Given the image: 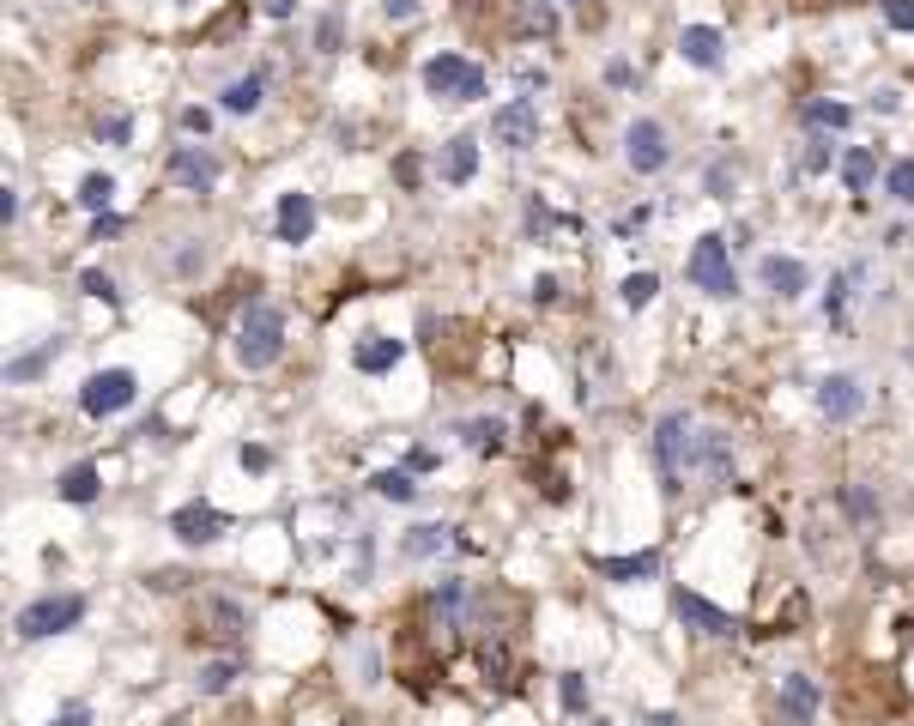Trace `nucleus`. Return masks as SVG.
I'll use <instances>...</instances> for the list:
<instances>
[{
  "mask_svg": "<svg viewBox=\"0 0 914 726\" xmlns=\"http://www.w3.org/2000/svg\"><path fill=\"white\" fill-rule=\"evenodd\" d=\"M715 443L703 436V424L690 418V412H666L661 424H654V466H661V485L666 490H685L690 466H709Z\"/></svg>",
  "mask_w": 914,
  "mask_h": 726,
  "instance_id": "1",
  "label": "nucleus"
},
{
  "mask_svg": "<svg viewBox=\"0 0 914 726\" xmlns=\"http://www.w3.org/2000/svg\"><path fill=\"white\" fill-rule=\"evenodd\" d=\"M285 352V315H279L267 297H255L249 309H242L237 321V340H230V357L242 363V370H273V357Z\"/></svg>",
  "mask_w": 914,
  "mask_h": 726,
  "instance_id": "2",
  "label": "nucleus"
},
{
  "mask_svg": "<svg viewBox=\"0 0 914 726\" xmlns=\"http://www.w3.org/2000/svg\"><path fill=\"white\" fill-rule=\"evenodd\" d=\"M80 618H85V593H43V600H31L12 618V630H19L24 642H49V635L80 630Z\"/></svg>",
  "mask_w": 914,
  "mask_h": 726,
  "instance_id": "3",
  "label": "nucleus"
},
{
  "mask_svg": "<svg viewBox=\"0 0 914 726\" xmlns=\"http://www.w3.org/2000/svg\"><path fill=\"white\" fill-rule=\"evenodd\" d=\"M685 272H690V284L697 291H709L715 303H727V297H739V272H733V249H727V237H697L690 242V261H685Z\"/></svg>",
  "mask_w": 914,
  "mask_h": 726,
  "instance_id": "4",
  "label": "nucleus"
},
{
  "mask_svg": "<svg viewBox=\"0 0 914 726\" xmlns=\"http://www.w3.org/2000/svg\"><path fill=\"white\" fill-rule=\"evenodd\" d=\"M424 91L443 103H479L485 97V68H472L467 55H430L424 61Z\"/></svg>",
  "mask_w": 914,
  "mask_h": 726,
  "instance_id": "5",
  "label": "nucleus"
},
{
  "mask_svg": "<svg viewBox=\"0 0 914 726\" xmlns=\"http://www.w3.org/2000/svg\"><path fill=\"white\" fill-rule=\"evenodd\" d=\"M624 164L636 176H661L666 164H673V134H666L654 115H636V122L624 127Z\"/></svg>",
  "mask_w": 914,
  "mask_h": 726,
  "instance_id": "6",
  "label": "nucleus"
},
{
  "mask_svg": "<svg viewBox=\"0 0 914 726\" xmlns=\"http://www.w3.org/2000/svg\"><path fill=\"white\" fill-rule=\"evenodd\" d=\"M139 394V375L134 370H97L92 382L80 387V412L85 418H115V412H127Z\"/></svg>",
  "mask_w": 914,
  "mask_h": 726,
  "instance_id": "7",
  "label": "nucleus"
},
{
  "mask_svg": "<svg viewBox=\"0 0 914 726\" xmlns=\"http://www.w3.org/2000/svg\"><path fill=\"white\" fill-rule=\"evenodd\" d=\"M812 400H818V412H823V418H830V424H854L860 412L872 406L866 382H860V375H848V370L823 375V382L812 387Z\"/></svg>",
  "mask_w": 914,
  "mask_h": 726,
  "instance_id": "8",
  "label": "nucleus"
},
{
  "mask_svg": "<svg viewBox=\"0 0 914 726\" xmlns=\"http://www.w3.org/2000/svg\"><path fill=\"white\" fill-rule=\"evenodd\" d=\"M218 176H225V164H218L212 146H176V152H170V182H176V188L206 194Z\"/></svg>",
  "mask_w": 914,
  "mask_h": 726,
  "instance_id": "9",
  "label": "nucleus"
},
{
  "mask_svg": "<svg viewBox=\"0 0 914 726\" xmlns=\"http://www.w3.org/2000/svg\"><path fill=\"white\" fill-rule=\"evenodd\" d=\"M170 533L200 551V544H212L218 533H230V515H225V509H212V502H183V509L170 515Z\"/></svg>",
  "mask_w": 914,
  "mask_h": 726,
  "instance_id": "10",
  "label": "nucleus"
},
{
  "mask_svg": "<svg viewBox=\"0 0 914 726\" xmlns=\"http://www.w3.org/2000/svg\"><path fill=\"white\" fill-rule=\"evenodd\" d=\"M491 134L503 139L509 152H533V146H539V110H533L527 97L503 103V110L491 115Z\"/></svg>",
  "mask_w": 914,
  "mask_h": 726,
  "instance_id": "11",
  "label": "nucleus"
},
{
  "mask_svg": "<svg viewBox=\"0 0 914 726\" xmlns=\"http://www.w3.org/2000/svg\"><path fill=\"white\" fill-rule=\"evenodd\" d=\"M673 618H678L685 630H697V635H733V618L720 612L715 600L690 593V588H673Z\"/></svg>",
  "mask_w": 914,
  "mask_h": 726,
  "instance_id": "12",
  "label": "nucleus"
},
{
  "mask_svg": "<svg viewBox=\"0 0 914 726\" xmlns=\"http://www.w3.org/2000/svg\"><path fill=\"white\" fill-rule=\"evenodd\" d=\"M273 237L279 242H309L315 237V194H303V188H291V194H279V218H273Z\"/></svg>",
  "mask_w": 914,
  "mask_h": 726,
  "instance_id": "13",
  "label": "nucleus"
},
{
  "mask_svg": "<svg viewBox=\"0 0 914 726\" xmlns=\"http://www.w3.org/2000/svg\"><path fill=\"white\" fill-rule=\"evenodd\" d=\"M757 279H764L776 297H806L812 291V272H806V261H793V255H764V261H757Z\"/></svg>",
  "mask_w": 914,
  "mask_h": 726,
  "instance_id": "14",
  "label": "nucleus"
},
{
  "mask_svg": "<svg viewBox=\"0 0 914 726\" xmlns=\"http://www.w3.org/2000/svg\"><path fill=\"white\" fill-rule=\"evenodd\" d=\"M818 708H823L818 678H806V672H788V678H781V720H788V726H806Z\"/></svg>",
  "mask_w": 914,
  "mask_h": 726,
  "instance_id": "15",
  "label": "nucleus"
},
{
  "mask_svg": "<svg viewBox=\"0 0 914 726\" xmlns=\"http://www.w3.org/2000/svg\"><path fill=\"white\" fill-rule=\"evenodd\" d=\"M678 55H685L690 68H720V55H727V37H720L715 24H685V37H678Z\"/></svg>",
  "mask_w": 914,
  "mask_h": 726,
  "instance_id": "16",
  "label": "nucleus"
},
{
  "mask_svg": "<svg viewBox=\"0 0 914 726\" xmlns=\"http://www.w3.org/2000/svg\"><path fill=\"white\" fill-rule=\"evenodd\" d=\"M472 176H479V139H472V134H455V139L443 146V182H448V188H467Z\"/></svg>",
  "mask_w": 914,
  "mask_h": 726,
  "instance_id": "17",
  "label": "nucleus"
},
{
  "mask_svg": "<svg viewBox=\"0 0 914 726\" xmlns=\"http://www.w3.org/2000/svg\"><path fill=\"white\" fill-rule=\"evenodd\" d=\"M401 357H406V345H401V340H382V333H370V340L352 345V363H357L364 375H388Z\"/></svg>",
  "mask_w": 914,
  "mask_h": 726,
  "instance_id": "18",
  "label": "nucleus"
},
{
  "mask_svg": "<svg viewBox=\"0 0 914 726\" xmlns=\"http://www.w3.org/2000/svg\"><path fill=\"white\" fill-rule=\"evenodd\" d=\"M97 490H103V478H97L92 460L67 466V473L55 478V497H61V502H80V509H85V502H97Z\"/></svg>",
  "mask_w": 914,
  "mask_h": 726,
  "instance_id": "19",
  "label": "nucleus"
},
{
  "mask_svg": "<svg viewBox=\"0 0 914 726\" xmlns=\"http://www.w3.org/2000/svg\"><path fill=\"white\" fill-rule=\"evenodd\" d=\"M600 575L606 581H648V575H661V551H636V557H600Z\"/></svg>",
  "mask_w": 914,
  "mask_h": 726,
  "instance_id": "20",
  "label": "nucleus"
},
{
  "mask_svg": "<svg viewBox=\"0 0 914 726\" xmlns=\"http://www.w3.org/2000/svg\"><path fill=\"white\" fill-rule=\"evenodd\" d=\"M872 182H879V152H872V146H848L842 152V188L848 194H866Z\"/></svg>",
  "mask_w": 914,
  "mask_h": 726,
  "instance_id": "21",
  "label": "nucleus"
},
{
  "mask_svg": "<svg viewBox=\"0 0 914 726\" xmlns=\"http://www.w3.org/2000/svg\"><path fill=\"white\" fill-rule=\"evenodd\" d=\"M800 122L818 127V134H842V127H854V110H848V103H835V97H812L800 110Z\"/></svg>",
  "mask_w": 914,
  "mask_h": 726,
  "instance_id": "22",
  "label": "nucleus"
},
{
  "mask_svg": "<svg viewBox=\"0 0 914 726\" xmlns=\"http://www.w3.org/2000/svg\"><path fill=\"white\" fill-rule=\"evenodd\" d=\"M261 91H267V73H249V80H237V85H225V115H255L261 110Z\"/></svg>",
  "mask_w": 914,
  "mask_h": 726,
  "instance_id": "23",
  "label": "nucleus"
},
{
  "mask_svg": "<svg viewBox=\"0 0 914 726\" xmlns=\"http://www.w3.org/2000/svg\"><path fill=\"white\" fill-rule=\"evenodd\" d=\"M443 544H448V527H443V521H418V527L406 533V557L418 563V557H436Z\"/></svg>",
  "mask_w": 914,
  "mask_h": 726,
  "instance_id": "24",
  "label": "nucleus"
},
{
  "mask_svg": "<svg viewBox=\"0 0 914 726\" xmlns=\"http://www.w3.org/2000/svg\"><path fill=\"white\" fill-rule=\"evenodd\" d=\"M455 436H460V443H472V448H485V454H497V448H503V424H497V418L455 424Z\"/></svg>",
  "mask_w": 914,
  "mask_h": 726,
  "instance_id": "25",
  "label": "nucleus"
},
{
  "mask_svg": "<svg viewBox=\"0 0 914 726\" xmlns=\"http://www.w3.org/2000/svg\"><path fill=\"white\" fill-rule=\"evenodd\" d=\"M370 490L388 502H418V485H412V473H370Z\"/></svg>",
  "mask_w": 914,
  "mask_h": 726,
  "instance_id": "26",
  "label": "nucleus"
},
{
  "mask_svg": "<svg viewBox=\"0 0 914 726\" xmlns=\"http://www.w3.org/2000/svg\"><path fill=\"white\" fill-rule=\"evenodd\" d=\"M654 291H661V279H654V272H630V279L617 284L624 309H648V303H654Z\"/></svg>",
  "mask_w": 914,
  "mask_h": 726,
  "instance_id": "27",
  "label": "nucleus"
},
{
  "mask_svg": "<svg viewBox=\"0 0 914 726\" xmlns=\"http://www.w3.org/2000/svg\"><path fill=\"white\" fill-rule=\"evenodd\" d=\"M884 188H891L896 206H914V158H896L891 170H884Z\"/></svg>",
  "mask_w": 914,
  "mask_h": 726,
  "instance_id": "28",
  "label": "nucleus"
},
{
  "mask_svg": "<svg viewBox=\"0 0 914 726\" xmlns=\"http://www.w3.org/2000/svg\"><path fill=\"white\" fill-rule=\"evenodd\" d=\"M110 194H115V182L103 176V170H92V176L80 182V206H85V212H110Z\"/></svg>",
  "mask_w": 914,
  "mask_h": 726,
  "instance_id": "29",
  "label": "nucleus"
},
{
  "mask_svg": "<svg viewBox=\"0 0 914 726\" xmlns=\"http://www.w3.org/2000/svg\"><path fill=\"white\" fill-rule=\"evenodd\" d=\"M558 703H563V715H588V678L582 672H563L558 678Z\"/></svg>",
  "mask_w": 914,
  "mask_h": 726,
  "instance_id": "30",
  "label": "nucleus"
},
{
  "mask_svg": "<svg viewBox=\"0 0 914 726\" xmlns=\"http://www.w3.org/2000/svg\"><path fill=\"white\" fill-rule=\"evenodd\" d=\"M212 624L225 635H242V630H249V612H242L237 600H212Z\"/></svg>",
  "mask_w": 914,
  "mask_h": 726,
  "instance_id": "31",
  "label": "nucleus"
},
{
  "mask_svg": "<svg viewBox=\"0 0 914 726\" xmlns=\"http://www.w3.org/2000/svg\"><path fill=\"white\" fill-rule=\"evenodd\" d=\"M230 684H237V666H230V660H212V666L200 672V691H206V696L230 691Z\"/></svg>",
  "mask_w": 914,
  "mask_h": 726,
  "instance_id": "32",
  "label": "nucleus"
},
{
  "mask_svg": "<svg viewBox=\"0 0 914 726\" xmlns=\"http://www.w3.org/2000/svg\"><path fill=\"white\" fill-rule=\"evenodd\" d=\"M80 291H92L97 303H122V291L110 284V272H97V267H85V272H80Z\"/></svg>",
  "mask_w": 914,
  "mask_h": 726,
  "instance_id": "33",
  "label": "nucleus"
},
{
  "mask_svg": "<svg viewBox=\"0 0 914 726\" xmlns=\"http://www.w3.org/2000/svg\"><path fill=\"white\" fill-rule=\"evenodd\" d=\"M49 357H55V345H49V352H37V357H12L7 363V382H31V375H43Z\"/></svg>",
  "mask_w": 914,
  "mask_h": 726,
  "instance_id": "34",
  "label": "nucleus"
},
{
  "mask_svg": "<svg viewBox=\"0 0 914 726\" xmlns=\"http://www.w3.org/2000/svg\"><path fill=\"white\" fill-rule=\"evenodd\" d=\"M879 12L891 31H914V0H879Z\"/></svg>",
  "mask_w": 914,
  "mask_h": 726,
  "instance_id": "35",
  "label": "nucleus"
},
{
  "mask_svg": "<svg viewBox=\"0 0 914 726\" xmlns=\"http://www.w3.org/2000/svg\"><path fill=\"white\" fill-rule=\"evenodd\" d=\"M97 134H103V146H127V139H134V115H110Z\"/></svg>",
  "mask_w": 914,
  "mask_h": 726,
  "instance_id": "36",
  "label": "nucleus"
},
{
  "mask_svg": "<svg viewBox=\"0 0 914 726\" xmlns=\"http://www.w3.org/2000/svg\"><path fill=\"white\" fill-rule=\"evenodd\" d=\"M122 230H127L122 212H97L92 218V242H110V237H122Z\"/></svg>",
  "mask_w": 914,
  "mask_h": 726,
  "instance_id": "37",
  "label": "nucleus"
},
{
  "mask_svg": "<svg viewBox=\"0 0 914 726\" xmlns=\"http://www.w3.org/2000/svg\"><path fill=\"white\" fill-rule=\"evenodd\" d=\"M703 188H709L715 200H733V164H715V170L703 176Z\"/></svg>",
  "mask_w": 914,
  "mask_h": 726,
  "instance_id": "38",
  "label": "nucleus"
},
{
  "mask_svg": "<svg viewBox=\"0 0 914 726\" xmlns=\"http://www.w3.org/2000/svg\"><path fill=\"white\" fill-rule=\"evenodd\" d=\"M267 466H273V454H267L261 443H249V448H242V473H267Z\"/></svg>",
  "mask_w": 914,
  "mask_h": 726,
  "instance_id": "39",
  "label": "nucleus"
},
{
  "mask_svg": "<svg viewBox=\"0 0 914 726\" xmlns=\"http://www.w3.org/2000/svg\"><path fill=\"white\" fill-rule=\"evenodd\" d=\"M49 726H92V708H80V703H73V708H61V715L49 720Z\"/></svg>",
  "mask_w": 914,
  "mask_h": 726,
  "instance_id": "40",
  "label": "nucleus"
},
{
  "mask_svg": "<svg viewBox=\"0 0 914 726\" xmlns=\"http://www.w3.org/2000/svg\"><path fill=\"white\" fill-rule=\"evenodd\" d=\"M872 509H879V502H872L866 490H848V515H860V521H872Z\"/></svg>",
  "mask_w": 914,
  "mask_h": 726,
  "instance_id": "41",
  "label": "nucleus"
},
{
  "mask_svg": "<svg viewBox=\"0 0 914 726\" xmlns=\"http://www.w3.org/2000/svg\"><path fill=\"white\" fill-rule=\"evenodd\" d=\"M406 473H436V454L430 448H412L406 454Z\"/></svg>",
  "mask_w": 914,
  "mask_h": 726,
  "instance_id": "42",
  "label": "nucleus"
},
{
  "mask_svg": "<svg viewBox=\"0 0 914 726\" xmlns=\"http://www.w3.org/2000/svg\"><path fill=\"white\" fill-rule=\"evenodd\" d=\"M333 43H340V19H321L315 24V49H333Z\"/></svg>",
  "mask_w": 914,
  "mask_h": 726,
  "instance_id": "43",
  "label": "nucleus"
},
{
  "mask_svg": "<svg viewBox=\"0 0 914 726\" xmlns=\"http://www.w3.org/2000/svg\"><path fill=\"white\" fill-rule=\"evenodd\" d=\"M183 127H188V134H206V127H212V115H206V110H183Z\"/></svg>",
  "mask_w": 914,
  "mask_h": 726,
  "instance_id": "44",
  "label": "nucleus"
},
{
  "mask_svg": "<svg viewBox=\"0 0 914 726\" xmlns=\"http://www.w3.org/2000/svg\"><path fill=\"white\" fill-rule=\"evenodd\" d=\"M0 218H7V225H19V194H12V188H0Z\"/></svg>",
  "mask_w": 914,
  "mask_h": 726,
  "instance_id": "45",
  "label": "nucleus"
},
{
  "mask_svg": "<svg viewBox=\"0 0 914 726\" xmlns=\"http://www.w3.org/2000/svg\"><path fill=\"white\" fill-rule=\"evenodd\" d=\"M382 7H388V19H412V12L424 7V0H382Z\"/></svg>",
  "mask_w": 914,
  "mask_h": 726,
  "instance_id": "46",
  "label": "nucleus"
},
{
  "mask_svg": "<svg viewBox=\"0 0 914 726\" xmlns=\"http://www.w3.org/2000/svg\"><path fill=\"white\" fill-rule=\"evenodd\" d=\"M823 164H830V146H812V152H806V176L823 170Z\"/></svg>",
  "mask_w": 914,
  "mask_h": 726,
  "instance_id": "47",
  "label": "nucleus"
},
{
  "mask_svg": "<svg viewBox=\"0 0 914 726\" xmlns=\"http://www.w3.org/2000/svg\"><path fill=\"white\" fill-rule=\"evenodd\" d=\"M291 7H298V0H267V12H273V19H291Z\"/></svg>",
  "mask_w": 914,
  "mask_h": 726,
  "instance_id": "48",
  "label": "nucleus"
},
{
  "mask_svg": "<svg viewBox=\"0 0 914 726\" xmlns=\"http://www.w3.org/2000/svg\"><path fill=\"white\" fill-rule=\"evenodd\" d=\"M642 726H685V720H678V715H648Z\"/></svg>",
  "mask_w": 914,
  "mask_h": 726,
  "instance_id": "49",
  "label": "nucleus"
},
{
  "mask_svg": "<svg viewBox=\"0 0 914 726\" xmlns=\"http://www.w3.org/2000/svg\"><path fill=\"white\" fill-rule=\"evenodd\" d=\"M558 7H575V0H558Z\"/></svg>",
  "mask_w": 914,
  "mask_h": 726,
  "instance_id": "50",
  "label": "nucleus"
},
{
  "mask_svg": "<svg viewBox=\"0 0 914 726\" xmlns=\"http://www.w3.org/2000/svg\"><path fill=\"white\" fill-rule=\"evenodd\" d=\"M85 7H92V0H85Z\"/></svg>",
  "mask_w": 914,
  "mask_h": 726,
  "instance_id": "51",
  "label": "nucleus"
}]
</instances>
